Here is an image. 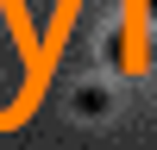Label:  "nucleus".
Wrapping results in <instances>:
<instances>
[{
	"instance_id": "obj_1",
	"label": "nucleus",
	"mask_w": 157,
	"mask_h": 150,
	"mask_svg": "<svg viewBox=\"0 0 157 150\" xmlns=\"http://www.w3.org/2000/svg\"><path fill=\"white\" fill-rule=\"evenodd\" d=\"M75 112L101 119V112H107V94H101V88H82V94H75Z\"/></svg>"
},
{
	"instance_id": "obj_2",
	"label": "nucleus",
	"mask_w": 157,
	"mask_h": 150,
	"mask_svg": "<svg viewBox=\"0 0 157 150\" xmlns=\"http://www.w3.org/2000/svg\"><path fill=\"white\" fill-rule=\"evenodd\" d=\"M145 12H151V19H157V0H145Z\"/></svg>"
}]
</instances>
